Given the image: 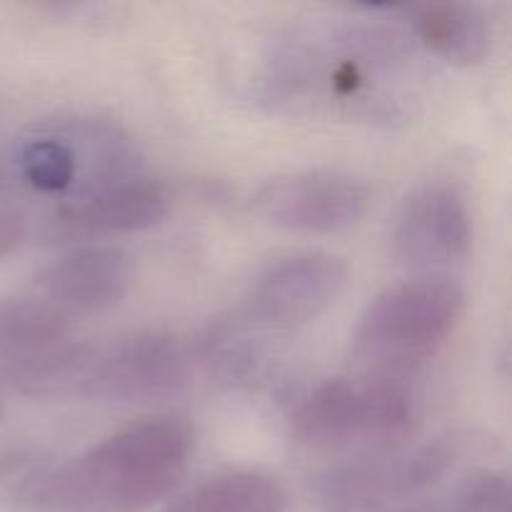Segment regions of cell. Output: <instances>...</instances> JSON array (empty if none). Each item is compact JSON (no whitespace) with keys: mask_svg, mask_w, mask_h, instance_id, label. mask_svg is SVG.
I'll use <instances>...</instances> for the list:
<instances>
[{"mask_svg":"<svg viewBox=\"0 0 512 512\" xmlns=\"http://www.w3.org/2000/svg\"><path fill=\"white\" fill-rule=\"evenodd\" d=\"M408 40L368 18L298 25L270 48L260 100L288 115L400 123L420 80Z\"/></svg>","mask_w":512,"mask_h":512,"instance_id":"obj_1","label":"cell"},{"mask_svg":"<svg viewBox=\"0 0 512 512\" xmlns=\"http://www.w3.org/2000/svg\"><path fill=\"white\" fill-rule=\"evenodd\" d=\"M193 450L183 418L128 425L65 463L10 450L0 458V495L8 512H143L173 493Z\"/></svg>","mask_w":512,"mask_h":512,"instance_id":"obj_2","label":"cell"},{"mask_svg":"<svg viewBox=\"0 0 512 512\" xmlns=\"http://www.w3.org/2000/svg\"><path fill=\"white\" fill-rule=\"evenodd\" d=\"M138 173L143 165L133 140L93 115L40 120L15 135L0 158V185L20 203L50 200V210Z\"/></svg>","mask_w":512,"mask_h":512,"instance_id":"obj_3","label":"cell"},{"mask_svg":"<svg viewBox=\"0 0 512 512\" xmlns=\"http://www.w3.org/2000/svg\"><path fill=\"white\" fill-rule=\"evenodd\" d=\"M463 310V290L443 275H423L383 290L353 333L360 378L413 383L418 370L448 343Z\"/></svg>","mask_w":512,"mask_h":512,"instance_id":"obj_4","label":"cell"},{"mask_svg":"<svg viewBox=\"0 0 512 512\" xmlns=\"http://www.w3.org/2000/svg\"><path fill=\"white\" fill-rule=\"evenodd\" d=\"M418 400L410 380L328 378L305 390L290 410V428L315 450H398L415 428Z\"/></svg>","mask_w":512,"mask_h":512,"instance_id":"obj_5","label":"cell"},{"mask_svg":"<svg viewBox=\"0 0 512 512\" xmlns=\"http://www.w3.org/2000/svg\"><path fill=\"white\" fill-rule=\"evenodd\" d=\"M350 268L325 250L280 255L255 273L240 315L268 335H285L313 323L343 293Z\"/></svg>","mask_w":512,"mask_h":512,"instance_id":"obj_6","label":"cell"},{"mask_svg":"<svg viewBox=\"0 0 512 512\" xmlns=\"http://www.w3.org/2000/svg\"><path fill=\"white\" fill-rule=\"evenodd\" d=\"M370 185L343 168H308L268 178L250 195L265 223L300 235H335L355 228L370 208Z\"/></svg>","mask_w":512,"mask_h":512,"instance_id":"obj_7","label":"cell"},{"mask_svg":"<svg viewBox=\"0 0 512 512\" xmlns=\"http://www.w3.org/2000/svg\"><path fill=\"white\" fill-rule=\"evenodd\" d=\"M188 380V353L158 330L123 335L93 345L83 398L108 403H153L178 393Z\"/></svg>","mask_w":512,"mask_h":512,"instance_id":"obj_8","label":"cell"},{"mask_svg":"<svg viewBox=\"0 0 512 512\" xmlns=\"http://www.w3.org/2000/svg\"><path fill=\"white\" fill-rule=\"evenodd\" d=\"M170 190L158 178L138 173L90 193L63 208L48 210L40 220V240L50 245L78 243L150 230L170 213Z\"/></svg>","mask_w":512,"mask_h":512,"instance_id":"obj_9","label":"cell"},{"mask_svg":"<svg viewBox=\"0 0 512 512\" xmlns=\"http://www.w3.org/2000/svg\"><path fill=\"white\" fill-rule=\"evenodd\" d=\"M393 255L403 268L440 270L468 258L473 220L463 195L445 183L415 188L393 218Z\"/></svg>","mask_w":512,"mask_h":512,"instance_id":"obj_10","label":"cell"},{"mask_svg":"<svg viewBox=\"0 0 512 512\" xmlns=\"http://www.w3.org/2000/svg\"><path fill=\"white\" fill-rule=\"evenodd\" d=\"M135 280V263L115 245H75L35 278V295L68 315H93L115 308Z\"/></svg>","mask_w":512,"mask_h":512,"instance_id":"obj_11","label":"cell"},{"mask_svg":"<svg viewBox=\"0 0 512 512\" xmlns=\"http://www.w3.org/2000/svg\"><path fill=\"white\" fill-rule=\"evenodd\" d=\"M403 15L410 35L428 53L455 68H475L490 55V25L475 5L425 3L393 8Z\"/></svg>","mask_w":512,"mask_h":512,"instance_id":"obj_12","label":"cell"},{"mask_svg":"<svg viewBox=\"0 0 512 512\" xmlns=\"http://www.w3.org/2000/svg\"><path fill=\"white\" fill-rule=\"evenodd\" d=\"M195 358L215 383L228 388L253 385L270 365V335L240 313L215 318L195 340Z\"/></svg>","mask_w":512,"mask_h":512,"instance_id":"obj_13","label":"cell"},{"mask_svg":"<svg viewBox=\"0 0 512 512\" xmlns=\"http://www.w3.org/2000/svg\"><path fill=\"white\" fill-rule=\"evenodd\" d=\"M165 512H288V498L270 475L235 470L185 490Z\"/></svg>","mask_w":512,"mask_h":512,"instance_id":"obj_14","label":"cell"},{"mask_svg":"<svg viewBox=\"0 0 512 512\" xmlns=\"http://www.w3.org/2000/svg\"><path fill=\"white\" fill-rule=\"evenodd\" d=\"M445 512H510L508 478L495 470L465 475L445 500Z\"/></svg>","mask_w":512,"mask_h":512,"instance_id":"obj_15","label":"cell"},{"mask_svg":"<svg viewBox=\"0 0 512 512\" xmlns=\"http://www.w3.org/2000/svg\"><path fill=\"white\" fill-rule=\"evenodd\" d=\"M30 233L28 213L10 190L0 185V260L13 255Z\"/></svg>","mask_w":512,"mask_h":512,"instance_id":"obj_16","label":"cell"},{"mask_svg":"<svg viewBox=\"0 0 512 512\" xmlns=\"http://www.w3.org/2000/svg\"><path fill=\"white\" fill-rule=\"evenodd\" d=\"M3 410H5V405H3V395H0V418H3Z\"/></svg>","mask_w":512,"mask_h":512,"instance_id":"obj_17","label":"cell"}]
</instances>
